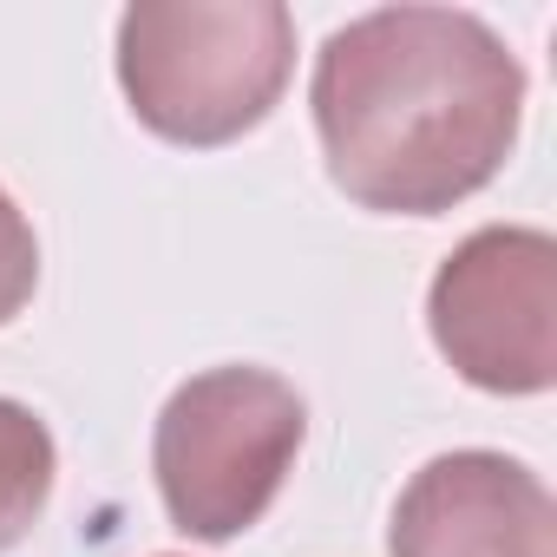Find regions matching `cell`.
Listing matches in <instances>:
<instances>
[{
    "label": "cell",
    "mask_w": 557,
    "mask_h": 557,
    "mask_svg": "<svg viewBox=\"0 0 557 557\" xmlns=\"http://www.w3.org/2000/svg\"><path fill=\"white\" fill-rule=\"evenodd\" d=\"M309 106L348 203L440 216L505 171L524 119V66L479 14L381 8L329 34Z\"/></svg>",
    "instance_id": "1"
},
{
    "label": "cell",
    "mask_w": 557,
    "mask_h": 557,
    "mask_svg": "<svg viewBox=\"0 0 557 557\" xmlns=\"http://www.w3.org/2000/svg\"><path fill=\"white\" fill-rule=\"evenodd\" d=\"M296 66L283 0H138L119 21V86L164 145L216 151L256 132Z\"/></svg>",
    "instance_id": "2"
},
{
    "label": "cell",
    "mask_w": 557,
    "mask_h": 557,
    "mask_svg": "<svg viewBox=\"0 0 557 557\" xmlns=\"http://www.w3.org/2000/svg\"><path fill=\"white\" fill-rule=\"evenodd\" d=\"M302 433H309V407L283 374L269 368L190 374L164 400L151 440V472L171 524L203 544L243 537L296 472Z\"/></svg>",
    "instance_id": "3"
},
{
    "label": "cell",
    "mask_w": 557,
    "mask_h": 557,
    "mask_svg": "<svg viewBox=\"0 0 557 557\" xmlns=\"http://www.w3.org/2000/svg\"><path fill=\"white\" fill-rule=\"evenodd\" d=\"M433 348L485 394L557 381V243L524 223L472 230L426 289Z\"/></svg>",
    "instance_id": "4"
},
{
    "label": "cell",
    "mask_w": 557,
    "mask_h": 557,
    "mask_svg": "<svg viewBox=\"0 0 557 557\" xmlns=\"http://www.w3.org/2000/svg\"><path fill=\"white\" fill-rule=\"evenodd\" d=\"M387 557H557V505L524 459L440 453L407 479Z\"/></svg>",
    "instance_id": "5"
},
{
    "label": "cell",
    "mask_w": 557,
    "mask_h": 557,
    "mask_svg": "<svg viewBox=\"0 0 557 557\" xmlns=\"http://www.w3.org/2000/svg\"><path fill=\"white\" fill-rule=\"evenodd\" d=\"M53 498V433L34 407L0 400V550H14Z\"/></svg>",
    "instance_id": "6"
},
{
    "label": "cell",
    "mask_w": 557,
    "mask_h": 557,
    "mask_svg": "<svg viewBox=\"0 0 557 557\" xmlns=\"http://www.w3.org/2000/svg\"><path fill=\"white\" fill-rule=\"evenodd\" d=\"M40 289V243L34 223L21 216V203L0 190V322H14Z\"/></svg>",
    "instance_id": "7"
}]
</instances>
